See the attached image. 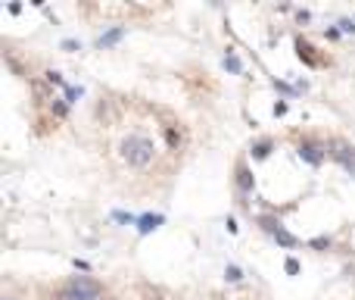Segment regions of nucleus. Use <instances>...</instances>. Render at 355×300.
<instances>
[{
  "mask_svg": "<svg viewBox=\"0 0 355 300\" xmlns=\"http://www.w3.org/2000/svg\"><path fill=\"white\" fill-rule=\"evenodd\" d=\"M153 153H156V147H153L150 138L144 135H128L125 141H122V159L128 166H134V169H144L153 163Z\"/></svg>",
  "mask_w": 355,
  "mask_h": 300,
  "instance_id": "f257e3e1",
  "label": "nucleus"
},
{
  "mask_svg": "<svg viewBox=\"0 0 355 300\" xmlns=\"http://www.w3.org/2000/svg\"><path fill=\"white\" fill-rule=\"evenodd\" d=\"M66 288H72V291H75L78 297H85V300H97V297H100V291H103V288H100V282L88 279V275H72Z\"/></svg>",
  "mask_w": 355,
  "mask_h": 300,
  "instance_id": "f03ea898",
  "label": "nucleus"
},
{
  "mask_svg": "<svg viewBox=\"0 0 355 300\" xmlns=\"http://www.w3.org/2000/svg\"><path fill=\"white\" fill-rule=\"evenodd\" d=\"M299 159H305L309 166H321L324 163V147L315 141H302L299 144Z\"/></svg>",
  "mask_w": 355,
  "mask_h": 300,
  "instance_id": "7ed1b4c3",
  "label": "nucleus"
},
{
  "mask_svg": "<svg viewBox=\"0 0 355 300\" xmlns=\"http://www.w3.org/2000/svg\"><path fill=\"white\" fill-rule=\"evenodd\" d=\"M162 225V213H144L137 216V235H150Z\"/></svg>",
  "mask_w": 355,
  "mask_h": 300,
  "instance_id": "20e7f679",
  "label": "nucleus"
},
{
  "mask_svg": "<svg viewBox=\"0 0 355 300\" xmlns=\"http://www.w3.org/2000/svg\"><path fill=\"white\" fill-rule=\"evenodd\" d=\"M125 25H112L109 31H103L100 34V38H97V47H112V44H118V41H122L125 38Z\"/></svg>",
  "mask_w": 355,
  "mask_h": 300,
  "instance_id": "39448f33",
  "label": "nucleus"
},
{
  "mask_svg": "<svg viewBox=\"0 0 355 300\" xmlns=\"http://www.w3.org/2000/svg\"><path fill=\"white\" fill-rule=\"evenodd\" d=\"M237 184H240V191H243V194H250V191H253V184H256V181H253V172L246 169V166L237 169Z\"/></svg>",
  "mask_w": 355,
  "mask_h": 300,
  "instance_id": "423d86ee",
  "label": "nucleus"
},
{
  "mask_svg": "<svg viewBox=\"0 0 355 300\" xmlns=\"http://www.w3.org/2000/svg\"><path fill=\"white\" fill-rule=\"evenodd\" d=\"M221 66L228 69V72H234V75H240V72H243V63H240V56H237L234 50H228V53H224V60H221Z\"/></svg>",
  "mask_w": 355,
  "mask_h": 300,
  "instance_id": "0eeeda50",
  "label": "nucleus"
},
{
  "mask_svg": "<svg viewBox=\"0 0 355 300\" xmlns=\"http://www.w3.org/2000/svg\"><path fill=\"white\" fill-rule=\"evenodd\" d=\"M274 241H277L280 247H287V250H290V247H296V244H299V238H293V235L287 232V228H280V232H274Z\"/></svg>",
  "mask_w": 355,
  "mask_h": 300,
  "instance_id": "6e6552de",
  "label": "nucleus"
},
{
  "mask_svg": "<svg viewBox=\"0 0 355 300\" xmlns=\"http://www.w3.org/2000/svg\"><path fill=\"white\" fill-rule=\"evenodd\" d=\"M253 159H265L268 153H271V141H259V144H253Z\"/></svg>",
  "mask_w": 355,
  "mask_h": 300,
  "instance_id": "1a4fd4ad",
  "label": "nucleus"
},
{
  "mask_svg": "<svg viewBox=\"0 0 355 300\" xmlns=\"http://www.w3.org/2000/svg\"><path fill=\"white\" fill-rule=\"evenodd\" d=\"M296 50H299V56H302V60L309 63V66H318V60L312 56V47H309V44H305V41H296Z\"/></svg>",
  "mask_w": 355,
  "mask_h": 300,
  "instance_id": "9d476101",
  "label": "nucleus"
},
{
  "mask_svg": "<svg viewBox=\"0 0 355 300\" xmlns=\"http://www.w3.org/2000/svg\"><path fill=\"white\" fill-rule=\"evenodd\" d=\"M81 94H85V88H81V85L78 88H66V103H78Z\"/></svg>",
  "mask_w": 355,
  "mask_h": 300,
  "instance_id": "9b49d317",
  "label": "nucleus"
},
{
  "mask_svg": "<svg viewBox=\"0 0 355 300\" xmlns=\"http://www.w3.org/2000/svg\"><path fill=\"white\" fill-rule=\"evenodd\" d=\"M66 113H69V103H66V97H63V100H53V116H59V119H63Z\"/></svg>",
  "mask_w": 355,
  "mask_h": 300,
  "instance_id": "f8f14e48",
  "label": "nucleus"
},
{
  "mask_svg": "<svg viewBox=\"0 0 355 300\" xmlns=\"http://www.w3.org/2000/svg\"><path fill=\"white\" fill-rule=\"evenodd\" d=\"M112 219H115V222H128V225H131V222H137V216L125 213V210H115V213H112Z\"/></svg>",
  "mask_w": 355,
  "mask_h": 300,
  "instance_id": "ddd939ff",
  "label": "nucleus"
},
{
  "mask_svg": "<svg viewBox=\"0 0 355 300\" xmlns=\"http://www.w3.org/2000/svg\"><path fill=\"white\" fill-rule=\"evenodd\" d=\"M224 279H228V282H240V279H243L240 266H228V269H224Z\"/></svg>",
  "mask_w": 355,
  "mask_h": 300,
  "instance_id": "4468645a",
  "label": "nucleus"
},
{
  "mask_svg": "<svg viewBox=\"0 0 355 300\" xmlns=\"http://www.w3.org/2000/svg\"><path fill=\"white\" fill-rule=\"evenodd\" d=\"M63 50H69V53H75V50H81V41H75V38H63V44H59Z\"/></svg>",
  "mask_w": 355,
  "mask_h": 300,
  "instance_id": "2eb2a0df",
  "label": "nucleus"
},
{
  "mask_svg": "<svg viewBox=\"0 0 355 300\" xmlns=\"http://www.w3.org/2000/svg\"><path fill=\"white\" fill-rule=\"evenodd\" d=\"M340 34H355V22L352 19H340Z\"/></svg>",
  "mask_w": 355,
  "mask_h": 300,
  "instance_id": "dca6fc26",
  "label": "nucleus"
},
{
  "mask_svg": "<svg viewBox=\"0 0 355 300\" xmlns=\"http://www.w3.org/2000/svg\"><path fill=\"white\" fill-rule=\"evenodd\" d=\"M312 247L315 250H330V238H312Z\"/></svg>",
  "mask_w": 355,
  "mask_h": 300,
  "instance_id": "f3484780",
  "label": "nucleus"
},
{
  "mask_svg": "<svg viewBox=\"0 0 355 300\" xmlns=\"http://www.w3.org/2000/svg\"><path fill=\"white\" fill-rule=\"evenodd\" d=\"M283 269H287L290 275H296V272H299V260H293V257H287V263H283Z\"/></svg>",
  "mask_w": 355,
  "mask_h": 300,
  "instance_id": "a211bd4d",
  "label": "nucleus"
},
{
  "mask_svg": "<svg viewBox=\"0 0 355 300\" xmlns=\"http://www.w3.org/2000/svg\"><path fill=\"white\" fill-rule=\"evenodd\" d=\"M47 82H50V85H63V88H66V82H63V75H59V72H47Z\"/></svg>",
  "mask_w": 355,
  "mask_h": 300,
  "instance_id": "6ab92c4d",
  "label": "nucleus"
},
{
  "mask_svg": "<svg viewBox=\"0 0 355 300\" xmlns=\"http://www.w3.org/2000/svg\"><path fill=\"white\" fill-rule=\"evenodd\" d=\"M283 113H287V103H283V100L274 103V116H283Z\"/></svg>",
  "mask_w": 355,
  "mask_h": 300,
  "instance_id": "aec40b11",
  "label": "nucleus"
},
{
  "mask_svg": "<svg viewBox=\"0 0 355 300\" xmlns=\"http://www.w3.org/2000/svg\"><path fill=\"white\" fill-rule=\"evenodd\" d=\"M3 300H9V297H3Z\"/></svg>",
  "mask_w": 355,
  "mask_h": 300,
  "instance_id": "412c9836",
  "label": "nucleus"
}]
</instances>
